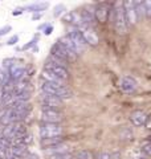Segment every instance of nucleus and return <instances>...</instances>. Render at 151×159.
Masks as SVG:
<instances>
[{"mask_svg": "<svg viewBox=\"0 0 151 159\" xmlns=\"http://www.w3.org/2000/svg\"><path fill=\"white\" fill-rule=\"evenodd\" d=\"M110 20L113 21L114 29L118 34H126L129 32V24H127V20H126V16H125L123 3H115L114 4V7L112 8Z\"/></svg>", "mask_w": 151, "mask_h": 159, "instance_id": "obj_1", "label": "nucleus"}, {"mask_svg": "<svg viewBox=\"0 0 151 159\" xmlns=\"http://www.w3.org/2000/svg\"><path fill=\"white\" fill-rule=\"evenodd\" d=\"M41 92L45 94H50V96H56L58 98H61L62 101L65 99H70L73 97V92L70 90L68 86H61V85H56V84H50V82H45L43 81L40 85Z\"/></svg>", "mask_w": 151, "mask_h": 159, "instance_id": "obj_2", "label": "nucleus"}, {"mask_svg": "<svg viewBox=\"0 0 151 159\" xmlns=\"http://www.w3.org/2000/svg\"><path fill=\"white\" fill-rule=\"evenodd\" d=\"M62 121H64L62 110L41 106V122H44V123H61Z\"/></svg>", "mask_w": 151, "mask_h": 159, "instance_id": "obj_3", "label": "nucleus"}, {"mask_svg": "<svg viewBox=\"0 0 151 159\" xmlns=\"http://www.w3.org/2000/svg\"><path fill=\"white\" fill-rule=\"evenodd\" d=\"M64 127L62 123H44L40 125V138H53V137H62Z\"/></svg>", "mask_w": 151, "mask_h": 159, "instance_id": "obj_4", "label": "nucleus"}, {"mask_svg": "<svg viewBox=\"0 0 151 159\" xmlns=\"http://www.w3.org/2000/svg\"><path fill=\"white\" fill-rule=\"evenodd\" d=\"M50 56L57 57V58L62 60V61L68 62V64H69L70 61H74V60L78 57L77 54H74V53H72V52H69L66 48H64L58 41L54 43L53 45H52V48H50Z\"/></svg>", "mask_w": 151, "mask_h": 159, "instance_id": "obj_5", "label": "nucleus"}, {"mask_svg": "<svg viewBox=\"0 0 151 159\" xmlns=\"http://www.w3.org/2000/svg\"><path fill=\"white\" fill-rule=\"evenodd\" d=\"M66 36L73 41V44H74L76 49H77V53H78V54H81V53L85 52V49H86L88 44L85 43V39H84V36H82V32L80 31L78 28H72V29H70V31L68 32Z\"/></svg>", "mask_w": 151, "mask_h": 159, "instance_id": "obj_6", "label": "nucleus"}, {"mask_svg": "<svg viewBox=\"0 0 151 159\" xmlns=\"http://www.w3.org/2000/svg\"><path fill=\"white\" fill-rule=\"evenodd\" d=\"M112 8L109 4L106 3H101V4H97L94 7V13H95V20L99 23H108L109 19H110V15H112Z\"/></svg>", "mask_w": 151, "mask_h": 159, "instance_id": "obj_7", "label": "nucleus"}, {"mask_svg": "<svg viewBox=\"0 0 151 159\" xmlns=\"http://www.w3.org/2000/svg\"><path fill=\"white\" fill-rule=\"evenodd\" d=\"M62 21L65 24H70L73 25L74 28H82L85 27V24L82 21V17H81V12H77V11H70V12H65L62 15Z\"/></svg>", "mask_w": 151, "mask_h": 159, "instance_id": "obj_8", "label": "nucleus"}, {"mask_svg": "<svg viewBox=\"0 0 151 159\" xmlns=\"http://www.w3.org/2000/svg\"><path fill=\"white\" fill-rule=\"evenodd\" d=\"M8 73H9V78H11L12 82H19V81H23L25 80V74H27V68H25L23 64H20L19 61L16 64L8 69Z\"/></svg>", "mask_w": 151, "mask_h": 159, "instance_id": "obj_9", "label": "nucleus"}, {"mask_svg": "<svg viewBox=\"0 0 151 159\" xmlns=\"http://www.w3.org/2000/svg\"><path fill=\"white\" fill-rule=\"evenodd\" d=\"M44 69H47V70L54 73L56 76H58L60 78H62L64 81H68V80L70 78V72L68 68L65 66H60V65H56V64L50 62V61H45V65H44Z\"/></svg>", "mask_w": 151, "mask_h": 159, "instance_id": "obj_10", "label": "nucleus"}, {"mask_svg": "<svg viewBox=\"0 0 151 159\" xmlns=\"http://www.w3.org/2000/svg\"><path fill=\"white\" fill-rule=\"evenodd\" d=\"M123 9H125V16H126V20H127L129 27L135 25L138 21V13H137V8H135V2H125Z\"/></svg>", "mask_w": 151, "mask_h": 159, "instance_id": "obj_11", "label": "nucleus"}, {"mask_svg": "<svg viewBox=\"0 0 151 159\" xmlns=\"http://www.w3.org/2000/svg\"><path fill=\"white\" fill-rule=\"evenodd\" d=\"M40 102H41V106L60 109V110H61V107L64 106V101L61 98H58L56 96H50V94H45V93H41V96H40Z\"/></svg>", "mask_w": 151, "mask_h": 159, "instance_id": "obj_12", "label": "nucleus"}, {"mask_svg": "<svg viewBox=\"0 0 151 159\" xmlns=\"http://www.w3.org/2000/svg\"><path fill=\"white\" fill-rule=\"evenodd\" d=\"M138 88V82L135 81V78L131 77V76H123L121 77L119 80V89L122 90L123 93H134L135 90H137Z\"/></svg>", "mask_w": 151, "mask_h": 159, "instance_id": "obj_13", "label": "nucleus"}, {"mask_svg": "<svg viewBox=\"0 0 151 159\" xmlns=\"http://www.w3.org/2000/svg\"><path fill=\"white\" fill-rule=\"evenodd\" d=\"M80 31L82 32V36L85 39V43L88 44V45H92V47H97L99 44V37L98 34L95 33V31L92 28V27H88L85 25L82 28H80Z\"/></svg>", "mask_w": 151, "mask_h": 159, "instance_id": "obj_14", "label": "nucleus"}, {"mask_svg": "<svg viewBox=\"0 0 151 159\" xmlns=\"http://www.w3.org/2000/svg\"><path fill=\"white\" fill-rule=\"evenodd\" d=\"M147 114L142 110H134L130 113L129 116V121L131 123L133 126L135 127H140V126H144L146 122H147Z\"/></svg>", "mask_w": 151, "mask_h": 159, "instance_id": "obj_15", "label": "nucleus"}, {"mask_svg": "<svg viewBox=\"0 0 151 159\" xmlns=\"http://www.w3.org/2000/svg\"><path fill=\"white\" fill-rule=\"evenodd\" d=\"M41 80L45 82H50V84H56V85H61V86H66V81H64L62 78H60L58 76H56L54 73L47 70V69H43L41 72Z\"/></svg>", "mask_w": 151, "mask_h": 159, "instance_id": "obj_16", "label": "nucleus"}, {"mask_svg": "<svg viewBox=\"0 0 151 159\" xmlns=\"http://www.w3.org/2000/svg\"><path fill=\"white\" fill-rule=\"evenodd\" d=\"M81 17H82V21H84L85 25L92 27V24L94 23V20H95L94 7H89V8L82 9L81 11Z\"/></svg>", "mask_w": 151, "mask_h": 159, "instance_id": "obj_17", "label": "nucleus"}, {"mask_svg": "<svg viewBox=\"0 0 151 159\" xmlns=\"http://www.w3.org/2000/svg\"><path fill=\"white\" fill-rule=\"evenodd\" d=\"M60 143H64V138L62 137H53V138H43L40 139V146L43 147V150L53 146H57Z\"/></svg>", "mask_w": 151, "mask_h": 159, "instance_id": "obj_18", "label": "nucleus"}, {"mask_svg": "<svg viewBox=\"0 0 151 159\" xmlns=\"http://www.w3.org/2000/svg\"><path fill=\"white\" fill-rule=\"evenodd\" d=\"M11 154H12V157L16 158V159L25 158L28 155V146H25V145H12Z\"/></svg>", "mask_w": 151, "mask_h": 159, "instance_id": "obj_19", "label": "nucleus"}, {"mask_svg": "<svg viewBox=\"0 0 151 159\" xmlns=\"http://www.w3.org/2000/svg\"><path fill=\"white\" fill-rule=\"evenodd\" d=\"M68 151H69V146L66 143H60L57 146H53V147H49V148H45L44 150V152L49 157L57 155V154H62V152H68Z\"/></svg>", "mask_w": 151, "mask_h": 159, "instance_id": "obj_20", "label": "nucleus"}, {"mask_svg": "<svg viewBox=\"0 0 151 159\" xmlns=\"http://www.w3.org/2000/svg\"><path fill=\"white\" fill-rule=\"evenodd\" d=\"M23 92H32V86L29 81H19V82H13V94H19Z\"/></svg>", "mask_w": 151, "mask_h": 159, "instance_id": "obj_21", "label": "nucleus"}, {"mask_svg": "<svg viewBox=\"0 0 151 159\" xmlns=\"http://www.w3.org/2000/svg\"><path fill=\"white\" fill-rule=\"evenodd\" d=\"M58 43L61 44V45H62L64 48H66L69 52H72V53H74V54H77V56H78L77 49H76L73 41H72V40H70V39L66 36V34H65V36H62V37H60V39H58Z\"/></svg>", "mask_w": 151, "mask_h": 159, "instance_id": "obj_22", "label": "nucleus"}, {"mask_svg": "<svg viewBox=\"0 0 151 159\" xmlns=\"http://www.w3.org/2000/svg\"><path fill=\"white\" fill-rule=\"evenodd\" d=\"M48 7H49V3H33L31 6H27L24 9H27L29 12H33V13H41Z\"/></svg>", "mask_w": 151, "mask_h": 159, "instance_id": "obj_23", "label": "nucleus"}, {"mask_svg": "<svg viewBox=\"0 0 151 159\" xmlns=\"http://www.w3.org/2000/svg\"><path fill=\"white\" fill-rule=\"evenodd\" d=\"M74 159H94V155L89 150H80L74 154Z\"/></svg>", "mask_w": 151, "mask_h": 159, "instance_id": "obj_24", "label": "nucleus"}, {"mask_svg": "<svg viewBox=\"0 0 151 159\" xmlns=\"http://www.w3.org/2000/svg\"><path fill=\"white\" fill-rule=\"evenodd\" d=\"M140 152H142L144 157H151V142L149 139L140 143Z\"/></svg>", "mask_w": 151, "mask_h": 159, "instance_id": "obj_25", "label": "nucleus"}, {"mask_svg": "<svg viewBox=\"0 0 151 159\" xmlns=\"http://www.w3.org/2000/svg\"><path fill=\"white\" fill-rule=\"evenodd\" d=\"M135 8H137L138 19L146 17V12H144V6H143V2H135Z\"/></svg>", "mask_w": 151, "mask_h": 159, "instance_id": "obj_26", "label": "nucleus"}, {"mask_svg": "<svg viewBox=\"0 0 151 159\" xmlns=\"http://www.w3.org/2000/svg\"><path fill=\"white\" fill-rule=\"evenodd\" d=\"M65 11H66V8H65L64 4H57V6L53 8V16L54 17L62 16V13H65Z\"/></svg>", "mask_w": 151, "mask_h": 159, "instance_id": "obj_27", "label": "nucleus"}, {"mask_svg": "<svg viewBox=\"0 0 151 159\" xmlns=\"http://www.w3.org/2000/svg\"><path fill=\"white\" fill-rule=\"evenodd\" d=\"M49 159H74V154L68 151V152L57 154V155H52V157H49Z\"/></svg>", "mask_w": 151, "mask_h": 159, "instance_id": "obj_28", "label": "nucleus"}, {"mask_svg": "<svg viewBox=\"0 0 151 159\" xmlns=\"http://www.w3.org/2000/svg\"><path fill=\"white\" fill-rule=\"evenodd\" d=\"M144 6V12H146V17L151 19V0H147V2H143Z\"/></svg>", "mask_w": 151, "mask_h": 159, "instance_id": "obj_29", "label": "nucleus"}, {"mask_svg": "<svg viewBox=\"0 0 151 159\" xmlns=\"http://www.w3.org/2000/svg\"><path fill=\"white\" fill-rule=\"evenodd\" d=\"M36 43H37V37H34V39H32L31 41H28L25 45L21 48V51H28V49H31V48H33L34 45H36Z\"/></svg>", "mask_w": 151, "mask_h": 159, "instance_id": "obj_30", "label": "nucleus"}, {"mask_svg": "<svg viewBox=\"0 0 151 159\" xmlns=\"http://www.w3.org/2000/svg\"><path fill=\"white\" fill-rule=\"evenodd\" d=\"M97 159H113V155H112V152H109V151H102L98 154Z\"/></svg>", "mask_w": 151, "mask_h": 159, "instance_id": "obj_31", "label": "nucleus"}, {"mask_svg": "<svg viewBox=\"0 0 151 159\" xmlns=\"http://www.w3.org/2000/svg\"><path fill=\"white\" fill-rule=\"evenodd\" d=\"M11 31H12V27L11 25H4V27H2V28H0V37L6 36V34L8 32H11Z\"/></svg>", "mask_w": 151, "mask_h": 159, "instance_id": "obj_32", "label": "nucleus"}, {"mask_svg": "<svg viewBox=\"0 0 151 159\" xmlns=\"http://www.w3.org/2000/svg\"><path fill=\"white\" fill-rule=\"evenodd\" d=\"M17 41H19V36H17V34H13V36L7 41V45H9V47L16 45V43H17Z\"/></svg>", "mask_w": 151, "mask_h": 159, "instance_id": "obj_33", "label": "nucleus"}, {"mask_svg": "<svg viewBox=\"0 0 151 159\" xmlns=\"http://www.w3.org/2000/svg\"><path fill=\"white\" fill-rule=\"evenodd\" d=\"M23 12H24V8H16L12 12V15H13V16H19V15H21Z\"/></svg>", "mask_w": 151, "mask_h": 159, "instance_id": "obj_34", "label": "nucleus"}, {"mask_svg": "<svg viewBox=\"0 0 151 159\" xmlns=\"http://www.w3.org/2000/svg\"><path fill=\"white\" fill-rule=\"evenodd\" d=\"M52 32H53V27L52 25H49V27H47V28L44 29V34H47V36H49Z\"/></svg>", "mask_w": 151, "mask_h": 159, "instance_id": "obj_35", "label": "nucleus"}, {"mask_svg": "<svg viewBox=\"0 0 151 159\" xmlns=\"http://www.w3.org/2000/svg\"><path fill=\"white\" fill-rule=\"evenodd\" d=\"M144 127L147 129V130H151V117H149V118H147V122H146Z\"/></svg>", "mask_w": 151, "mask_h": 159, "instance_id": "obj_36", "label": "nucleus"}, {"mask_svg": "<svg viewBox=\"0 0 151 159\" xmlns=\"http://www.w3.org/2000/svg\"><path fill=\"white\" fill-rule=\"evenodd\" d=\"M50 25V24H48V23H44V24H41V25H39V31H41V29H45V28H47V27H49Z\"/></svg>", "mask_w": 151, "mask_h": 159, "instance_id": "obj_37", "label": "nucleus"}, {"mask_svg": "<svg viewBox=\"0 0 151 159\" xmlns=\"http://www.w3.org/2000/svg\"><path fill=\"white\" fill-rule=\"evenodd\" d=\"M41 16H43V13H34L32 16V20H39V19H41Z\"/></svg>", "mask_w": 151, "mask_h": 159, "instance_id": "obj_38", "label": "nucleus"}, {"mask_svg": "<svg viewBox=\"0 0 151 159\" xmlns=\"http://www.w3.org/2000/svg\"><path fill=\"white\" fill-rule=\"evenodd\" d=\"M0 159H2V158H0Z\"/></svg>", "mask_w": 151, "mask_h": 159, "instance_id": "obj_39", "label": "nucleus"}]
</instances>
